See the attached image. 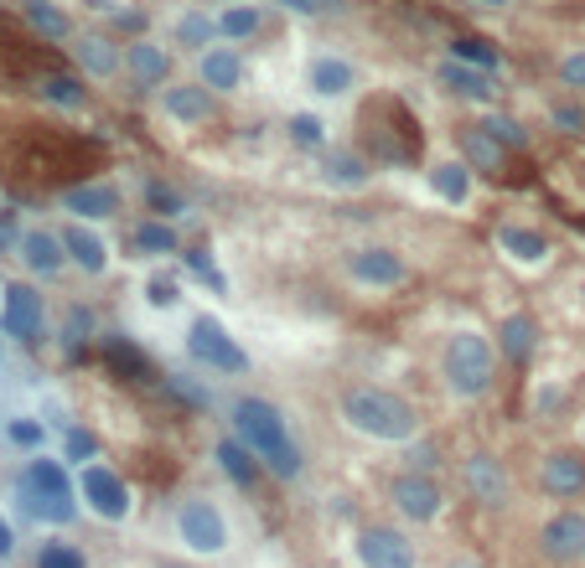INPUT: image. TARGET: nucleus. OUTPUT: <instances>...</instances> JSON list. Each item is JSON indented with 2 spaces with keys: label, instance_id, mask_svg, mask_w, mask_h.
Here are the masks:
<instances>
[{
  "label": "nucleus",
  "instance_id": "obj_1",
  "mask_svg": "<svg viewBox=\"0 0 585 568\" xmlns=\"http://www.w3.org/2000/svg\"><path fill=\"white\" fill-rule=\"evenodd\" d=\"M353 134H358V151L368 155L373 166L414 171L425 161L420 114H414L399 94H373V99H362L358 114H353Z\"/></svg>",
  "mask_w": 585,
  "mask_h": 568
},
{
  "label": "nucleus",
  "instance_id": "obj_2",
  "mask_svg": "<svg viewBox=\"0 0 585 568\" xmlns=\"http://www.w3.org/2000/svg\"><path fill=\"white\" fill-rule=\"evenodd\" d=\"M228 429L264 460V470H270L275 481H301V476H306V455H301V445L291 439V418L280 414L270 398H259V393L234 398L228 403Z\"/></svg>",
  "mask_w": 585,
  "mask_h": 568
},
{
  "label": "nucleus",
  "instance_id": "obj_3",
  "mask_svg": "<svg viewBox=\"0 0 585 568\" xmlns=\"http://www.w3.org/2000/svg\"><path fill=\"white\" fill-rule=\"evenodd\" d=\"M337 414L353 435L373 439V445H410V439L425 435V414L383 383H353L337 403Z\"/></svg>",
  "mask_w": 585,
  "mask_h": 568
},
{
  "label": "nucleus",
  "instance_id": "obj_4",
  "mask_svg": "<svg viewBox=\"0 0 585 568\" xmlns=\"http://www.w3.org/2000/svg\"><path fill=\"white\" fill-rule=\"evenodd\" d=\"M441 383H446V393L456 403L487 398L492 383H498V347H492V336L472 331V326L451 331L446 347H441Z\"/></svg>",
  "mask_w": 585,
  "mask_h": 568
},
{
  "label": "nucleus",
  "instance_id": "obj_5",
  "mask_svg": "<svg viewBox=\"0 0 585 568\" xmlns=\"http://www.w3.org/2000/svg\"><path fill=\"white\" fill-rule=\"evenodd\" d=\"M17 496L36 522H52V527H68V522L78 517V485H73L68 466L52 460V455H42V450H36L32 460H26V470H21Z\"/></svg>",
  "mask_w": 585,
  "mask_h": 568
},
{
  "label": "nucleus",
  "instance_id": "obj_6",
  "mask_svg": "<svg viewBox=\"0 0 585 568\" xmlns=\"http://www.w3.org/2000/svg\"><path fill=\"white\" fill-rule=\"evenodd\" d=\"M172 527H176V543H182L192 558H218V553H228V517L213 496H182Z\"/></svg>",
  "mask_w": 585,
  "mask_h": 568
},
{
  "label": "nucleus",
  "instance_id": "obj_7",
  "mask_svg": "<svg viewBox=\"0 0 585 568\" xmlns=\"http://www.w3.org/2000/svg\"><path fill=\"white\" fill-rule=\"evenodd\" d=\"M187 357L197 362V368H207V372H249V351L228 336V326L218 316H192L187 320Z\"/></svg>",
  "mask_w": 585,
  "mask_h": 568
},
{
  "label": "nucleus",
  "instance_id": "obj_8",
  "mask_svg": "<svg viewBox=\"0 0 585 568\" xmlns=\"http://www.w3.org/2000/svg\"><path fill=\"white\" fill-rule=\"evenodd\" d=\"M389 502H394V512L404 522L431 527L446 512V485L435 481V470H399L394 481H389Z\"/></svg>",
  "mask_w": 585,
  "mask_h": 568
},
{
  "label": "nucleus",
  "instance_id": "obj_9",
  "mask_svg": "<svg viewBox=\"0 0 585 568\" xmlns=\"http://www.w3.org/2000/svg\"><path fill=\"white\" fill-rule=\"evenodd\" d=\"M347 280L362 284V290H399V284H410V259L389 243H358V249H347L343 259Z\"/></svg>",
  "mask_w": 585,
  "mask_h": 568
},
{
  "label": "nucleus",
  "instance_id": "obj_10",
  "mask_svg": "<svg viewBox=\"0 0 585 568\" xmlns=\"http://www.w3.org/2000/svg\"><path fill=\"white\" fill-rule=\"evenodd\" d=\"M462 491L466 502H477L483 512H502L508 506V496H513V481H508V466H502V455L492 450H472L462 460Z\"/></svg>",
  "mask_w": 585,
  "mask_h": 568
},
{
  "label": "nucleus",
  "instance_id": "obj_11",
  "mask_svg": "<svg viewBox=\"0 0 585 568\" xmlns=\"http://www.w3.org/2000/svg\"><path fill=\"white\" fill-rule=\"evenodd\" d=\"M78 496H84V506L94 512L99 522H124L130 517V485H124L120 470H109L104 460H88V466H78Z\"/></svg>",
  "mask_w": 585,
  "mask_h": 568
},
{
  "label": "nucleus",
  "instance_id": "obj_12",
  "mask_svg": "<svg viewBox=\"0 0 585 568\" xmlns=\"http://www.w3.org/2000/svg\"><path fill=\"white\" fill-rule=\"evenodd\" d=\"M0 331L17 336L21 347H36L42 331H47V305H42V290L36 284H6L0 290Z\"/></svg>",
  "mask_w": 585,
  "mask_h": 568
},
{
  "label": "nucleus",
  "instance_id": "obj_13",
  "mask_svg": "<svg viewBox=\"0 0 585 568\" xmlns=\"http://www.w3.org/2000/svg\"><path fill=\"white\" fill-rule=\"evenodd\" d=\"M534 548H539V558L554 564V568L585 564V512L565 506V512L544 517V522H539V533H534Z\"/></svg>",
  "mask_w": 585,
  "mask_h": 568
},
{
  "label": "nucleus",
  "instance_id": "obj_14",
  "mask_svg": "<svg viewBox=\"0 0 585 568\" xmlns=\"http://www.w3.org/2000/svg\"><path fill=\"white\" fill-rule=\"evenodd\" d=\"M358 564L362 568H414V543L389 522H373V527H358Z\"/></svg>",
  "mask_w": 585,
  "mask_h": 568
},
{
  "label": "nucleus",
  "instance_id": "obj_15",
  "mask_svg": "<svg viewBox=\"0 0 585 568\" xmlns=\"http://www.w3.org/2000/svg\"><path fill=\"white\" fill-rule=\"evenodd\" d=\"M155 103H161V114L172 119V124H182V130H197V124H207V119L218 114V94L207 84H197V78H192V84H176L172 78V84L155 94Z\"/></svg>",
  "mask_w": 585,
  "mask_h": 568
},
{
  "label": "nucleus",
  "instance_id": "obj_16",
  "mask_svg": "<svg viewBox=\"0 0 585 568\" xmlns=\"http://www.w3.org/2000/svg\"><path fill=\"white\" fill-rule=\"evenodd\" d=\"M462 161L477 176H487V182H508V171H513V151L492 140V130H487L483 119L462 124Z\"/></svg>",
  "mask_w": 585,
  "mask_h": 568
},
{
  "label": "nucleus",
  "instance_id": "obj_17",
  "mask_svg": "<svg viewBox=\"0 0 585 568\" xmlns=\"http://www.w3.org/2000/svg\"><path fill=\"white\" fill-rule=\"evenodd\" d=\"M539 491L550 502H581L585 496V450H550L539 460Z\"/></svg>",
  "mask_w": 585,
  "mask_h": 568
},
{
  "label": "nucleus",
  "instance_id": "obj_18",
  "mask_svg": "<svg viewBox=\"0 0 585 568\" xmlns=\"http://www.w3.org/2000/svg\"><path fill=\"white\" fill-rule=\"evenodd\" d=\"M99 357H104V368L115 372V378H124V383H136V387L161 383V372H155V362L145 357V351H140L136 336H124V331H104Z\"/></svg>",
  "mask_w": 585,
  "mask_h": 568
},
{
  "label": "nucleus",
  "instance_id": "obj_19",
  "mask_svg": "<svg viewBox=\"0 0 585 568\" xmlns=\"http://www.w3.org/2000/svg\"><path fill=\"white\" fill-rule=\"evenodd\" d=\"M544 192L560 207V218L585 222V155H560L544 176Z\"/></svg>",
  "mask_w": 585,
  "mask_h": 568
},
{
  "label": "nucleus",
  "instance_id": "obj_20",
  "mask_svg": "<svg viewBox=\"0 0 585 568\" xmlns=\"http://www.w3.org/2000/svg\"><path fill=\"white\" fill-rule=\"evenodd\" d=\"M172 67H176V57L161 42H151V36L124 42V78L136 88H166L172 84Z\"/></svg>",
  "mask_w": 585,
  "mask_h": 568
},
{
  "label": "nucleus",
  "instance_id": "obj_21",
  "mask_svg": "<svg viewBox=\"0 0 585 568\" xmlns=\"http://www.w3.org/2000/svg\"><path fill=\"white\" fill-rule=\"evenodd\" d=\"M435 84H441V94H451V99L462 103H498V88H492V73H483V67H466L456 63V57H441L435 63Z\"/></svg>",
  "mask_w": 585,
  "mask_h": 568
},
{
  "label": "nucleus",
  "instance_id": "obj_22",
  "mask_svg": "<svg viewBox=\"0 0 585 568\" xmlns=\"http://www.w3.org/2000/svg\"><path fill=\"white\" fill-rule=\"evenodd\" d=\"M243 73H249V63H243V52L228 47V42H213L207 52H197V84H207L218 99H224V94H239Z\"/></svg>",
  "mask_w": 585,
  "mask_h": 568
},
{
  "label": "nucleus",
  "instance_id": "obj_23",
  "mask_svg": "<svg viewBox=\"0 0 585 568\" xmlns=\"http://www.w3.org/2000/svg\"><path fill=\"white\" fill-rule=\"evenodd\" d=\"M492 243H498V253L502 259H513L518 269H544L554 259L550 233H539V228H529V222H502Z\"/></svg>",
  "mask_w": 585,
  "mask_h": 568
},
{
  "label": "nucleus",
  "instance_id": "obj_24",
  "mask_svg": "<svg viewBox=\"0 0 585 568\" xmlns=\"http://www.w3.org/2000/svg\"><path fill=\"white\" fill-rule=\"evenodd\" d=\"M63 207H68L78 222H109V218H120V186L115 182H78L63 192Z\"/></svg>",
  "mask_w": 585,
  "mask_h": 568
},
{
  "label": "nucleus",
  "instance_id": "obj_25",
  "mask_svg": "<svg viewBox=\"0 0 585 568\" xmlns=\"http://www.w3.org/2000/svg\"><path fill=\"white\" fill-rule=\"evenodd\" d=\"M498 357L513 372H523L539 357V320L529 310H513V316L498 320Z\"/></svg>",
  "mask_w": 585,
  "mask_h": 568
},
{
  "label": "nucleus",
  "instance_id": "obj_26",
  "mask_svg": "<svg viewBox=\"0 0 585 568\" xmlns=\"http://www.w3.org/2000/svg\"><path fill=\"white\" fill-rule=\"evenodd\" d=\"M17 253H21V264H26V274H36V280H57L68 269L63 233H52V228H26Z\"/></svg>",
  "mask_w": 585,
  "mask_h": 568
},
{
  "label": "nucleus",
  "instance_id": "obj_27",
  "mask_svg": "<svg viewBox=\"0 0 585 568\" xmlns=\"http://www.w3.org/2000/svg\"><path fill=\"white\" fill-rule=\"evenodd\" d=\"M322 182L332 192H362L373 182V161L358 145H332V151H322Z\"/></svg>",
  "mask_w": 585,
  "mask_h": 568
},
{
  "label": "nucleus",
  "instance_id": "obj_28",
  "mask_svg": "<svg viewBox=\"0 0 585 568\" xmlns=\"http://www.w3.org/2000/svg\"><path fill=\"white\" fill-rule=\"evenodd\" d=\"M306 88L316 99H347V94L358 88V67L347 63L343 52H322V57H311V67H306Z\"/></svg>",
  "mask_w": 585,
  "mask_h": 568
},
{
  "label": "nucleus",
  "instance_id": "obj_29",
  "mask_svg": "<svg viewBox=\"0 0 585 568\" xmlns=\"http://www.w3.org/2000/svg\"><path fill=\"white\" fill-rule=\"evenodd\" d=\"M73 63H78L84 78H115V73L124 67V47L115 42V36L84 32V36H73Z\"/></svg>",
  "mask_w": 585,
  "mask_h": 568
},
{
  "label": "nucleus",
  "instance_id": "obj_30",
  "mask_svg": "<svg viewBox=\"0 0 585 568\" xmlns=\"http://www.w3.org/2000/svg\"><path fill=\"white\" fill-rule=\"evenodd\" d=\"M63 249H68V264L84 269L88 280H99V274H109V243H104L88 222L73 218L68 228H63Z\"/></svg>",
  "mask_w": 585,
  "mask_h": 568
},
{
  "label": "nucleus",
  "instance_id": "obj_31",
  "mask_svg": "<svg viewBox=\"0 0 585 568\" xmlns=\"http://www.w3.org/2000/svg\"><path fill=\"white\" fill-rule=\"evenodd\" d=\"M213 460H218V470H224V476L239 485V491H254V485L264 481V460H259V455L249 450L239 435H224V439H218V445H213Z\"/></svg>",
  "mask_w": 585,
  "mask_h": 568
},
{
  "label": "nucleus",
  "instance_id": "obj_32",
  "mask_svg": "<svg viewBox=\"0 0 585 568\" xmlns=\"http://www.w3.org/2000/svg\"><path fill=\"white\" fill-rule=\"evenodd\" d=\"M425 182H431V192L446 207H466L472 201V182H477V171L466 166L462 155H451V161H435L431 171H425Z\"/></svg>",
  "mask_w": 585,
  "mask_h": 568
},
{
  "label": "nucleus",
  "instance_id": "obj_33",
  "mask_svg": "<svg viewBox=\"0 0 585 568\" xmlns=\"http://www.w3.org/2000/svg\"><path fill=\"white\" fill-rule=\"evenodd\" d=\"M130 249L145 253V259H166V253H182V233L166 218H140L130 228Z\"/></svg>",
  "mask_w": 585,
  "mask_h": 568
},
{
  "label": "nucleus",
  "instance_id": "obj_34",
  "mask_svg": "<svg viewBox=\"0 0 585 568\" xmlns=\"http://www.w3.org/2000/svg\"><path fill=\"white\" fill-rule=\"evenodd\" d=\"M36 94L47 103H57V109H88V84H84V73H42L36 78Z\"/></svg>",
  "mask_w": 585,
  "mask_h": 568
},
{
  "label": "nucleus",
  "instance_id": "obj_35",
  "mask_svg": "<svg viewBox=\"0 0 585 568\" xmlns=\"http://www.w3.org/2000/svg\"><path fill=\"white\" fill-rule=\"evenodd\" d=\"M21 21L32 26V36L42 42H73V21L52 6V0H21Z\"/></svg>",
  "mask_w": 585,
  "mask_h": 568
},
{
  "label": "nucleus",
  "instance_id": "obj_36",
  "mask_svg": "<svg viewBox=\"0 0 585 568\" xmlns=\"http://www.w3.org/2000/svg\"><path fill=\"white\" fill-rule=\"evenodd\" d=\"M446 57L466 67H483V73H502V47L498 42H487V36H472V32H456L446 42Z\"/></svg>",
  "mask_w": 585,
  "mask_h": 568
},
{
  "label": "nucleus",
  "instance_id": "obj_37",
  "mask_svg": "<svg viewBox=\"0 0 585 568\" xmlns=\"http://www.w3.org/2000/svg\"><path fill=\"white\" fill-rule=\"evenodd\" d=\"M172 42L187 52H207L213 42H224V32H218V17H207V11H182L172 26Z\"/></svg>",
  "mask_w": 585,
  "mask_h": 568
},
{
  "label": "nucleus",
  "instance_id": "obj_38",
  "mask_svg": "<svg viewBox=\"0 0 585 568\" xmlns=\"http://www.w3.org/2000/svg\"><path fill=\"white\" fill-rule=\"evenodd\" d=\"M218 32H224V42H254L264 32V6H249V0L224 6L218 11Z\"/></svg>",
  "mask_w": 585,
  "mask_h": 568
},
{
  "label": "nucleus",
  "instance_id": "obj_39",
  "mask_svg": "<svg viewBox=\"0 0 585 568\" xmlns=\"http://www.w3.org/2000/svg\"><path fill=\"white\" fill-rule=\"evenodd\" d=\"M140 197H145V212H151V218H166V222L187 218V197H182V186L161 182V176H145Z\"/></svg>",
  "mask_w": 585,
  "mask_h": 568
},
{
  "label": "nucleus",
  "instance_id": "obj_40",
  "mask_svg": "<svg viewBox=\"0 0 585 568\" xmlns=\"http://www.w3.org/2000/svg\"><path fill=\"white\" fill-rule=\"evenodd\" d=\"M483 124L492 130V140H498V145H508L513 155H529V151H534V134H529V124H523V119L502 114V109H487Z\"/></svg>",
  "mask_w": 585,
  "mask_h": 568
},
{
  "label": "nucleus",
  "instance_id": "obj_41",
  "mask_svg": "<svg viewBox=\"0 0 585 568\" xmlns=\"http://www.w3.org/2000/svg\"><path fill=\"white\" fill-rule=\"evenodd\" d=\"M161 387H166V398H176L182 408H192V414H207V408H213V393H207L197 378H187V372H161Z\"/></svg>",
  "mask_w": 585,
  "mask_h": 568
},
{
  "label": "nucleus",
  "instance_id": "obj_42",
  "mask_svg": "<svg viewBox=\"0 0 585 568\" xmlns=\"http://www.w3.org/2000/svg\"><path fill=\"white\" fill-rule=\"evenodd\" d=\"M285 134H291L295 151H327V119L322 114H291V124H285Z\"/></svg>",
  "mask_w": 585,
  "mask_h": 568
},
{
  "label": "nucleus",
  "instance_id": "obj_43",
  "mask_svg": "<svg viewBox=\"0 0 585 568\" xmlns=\"http://www.w3.org/2000/svg\"><path fill=\"white\" fill-rule=\"evenodd\" d=\"M550 130H560L565 140H585V103H581V94L550 103Z\"/></svg>",
  "mask_w": 585,
  "mask_h": 568
},
{
  "label": "nucleus",
  "instance_id": "obj_44",
  "mask_svg": "<svg viewBox=\"0 0 585 568\" xmlns=\"http://www.w3.org/2000/svg\"><path fill=\"white\" fill-rule=\"evenodd\" d=\"M32 568H88V558H84V548H73V543H42L36 548V564Z\"/></svg>",
  "mask_w": 585,
  "mask_h": 568
},
{
  "label": "nucleus",
  "instance_id": "obj_45",
  "mask_svg": "<svg viewBox=\"0 0 585 568\" xmlns=\"http://www.w3.org/2000/svg\"><path fill=\"white\" fill-rule=\"evenodd\" d=\"M63 460H73V466H88V460H99V435L73 424L68 435H63Z\"/></svg>",
  "mask_w": 585,
  "mask_h": 568
},
{
  "label": "nucleus",
  "instance_id": "obj_46",
  "mask_svg": "<svg viewBox=\"0 0 585 568\" xmlns=\"http://www.w3.org/2000/svg\"><path fill=\"white\" fill-rule=\"evenodd\" d=\"M554 78H560V88H570V94H585V47H570L560 63H554Z\"/></svg>",
  "mask_w": 585,
  "mask_h": 568
},
{
  "label": "nucleus",
  "instance_id": "obj_47",
  "mask_svg": "<svg viewBox=\"0 0 585 568\" xmlns=\"http://www.w3.org/2000/svg\"><path fill=\"white\" fill-rule=\"evenodd\" d=\"M182 264H187V269H192V274H197V280H203V284H213L218 295H224V290H228V280H224V274H218V264H213V253H207V249H182Z\"/></svg>",
  "mask_w": 585,
  "mask_h": 568
},
{
  "label": "nucleus",
  "instance_id": "obj_48",
  "mask_svg": "<svg viewBox=\"0 0 585 568\" xmlns=\"http://www.w3.org/2000/svg\"><path fill=\"white\" fill-rule=\"evenodd\" d=\"M176 301H182V284H176L172 274H151V280H145V305H155V310H172Z\"/></svg>",
  "mask_w": 585,
  "mask_h": 568
},
{
  "label": "nucleus",
  "instance_id": "obj_49",
  "mask_svg": "<svg viewBox=\"0 0 585 568\" xmlns=\"http://www.w3.org/2000/svg\"><path fill=\"white\" fill-rule=\"evenodd\" d=\"M63 336H68V357H78V347H84L88 336H94V310H84V305H68V326H63Z\"/></svg>",
  "mask_w": 585,
  "mask_h": 568
},
{
  "label": "nucleus",
  "instance_id": "obj_50",
  "mask_svg": "<svg viewBox=\"0 0 585 568\" xmlns=\"http://www.w3.org/2000/svg\"><path fill=\"white\" fill-rule=\"evenodd\" d=\"M6 435H11V445H17V450H42L47 429H42L36 418H11V424H6Z\"/></svg>",
  "mask_w": 585,
  "mask_h": 568
},
{
  "label": "nucleus",
  "instance_id": "obj_51",
  "mask_svg": "<svg viewBox=\"0 0 585 568\" xmlns=\"http://www.w3.org/2000/svg\"><path fill=\"white\" fill-rule=\"evenodd\" d=\"M404 460H410L404 470H435V466H441V445L420 435V439H410V445H404Z\"/></svg>",
  "mask_w": 585,
  "mask_h": 568
},
{
  "label": "nucleus",
  "instance_id": "obj_52",
  "mask_svg": "<svg viewBox=\"0 0 585 568\" xmlns=\"http://www.w3.org/2000/svg\"><path fill=\"white\" fill-rule=\"evenodd\" d=\"M280 11H291V17H332V11H343V0H270Z\"/></svg>",
  "mask_w": 585,
  "mask_h": 568
},
{
  "label": "nucleus",
  "instance_id": "obj_53",
  "mask_svg": "<svg viewBox=\"0 0 585 568\" xmlns=\"http://www.w3.org/2000/svg\"><path fill=\"white\" fill-rule=\"evenodd\" d=\"M109 21H115V32L130 36V42H136V36H145V26H151V17H145L140 6H124V11H115Z\"/></svg>",
  "mask_w": 585,
  "mask_h": 568
},
{
  "label": "nucleus",
  "instance_id": "obj_54",
  "mask_svg": "<svg viewBox=\"0 0 585 568\" xmlns=\"http://www.w3.org/2000/svg\"><path fill=\"white\" fill-rule=\"evenodd\" d=\"M21 249V222L17 212H0V253H17Z\"/></svg>",
  "mask_w": 585,
  "mask_h": 568
},
{
  "label": "nucleus",
  "instance_id": "obj_55",
  "mask_svg": "<svg viewBox=\"0 0 585 568\" xmlns=\"http://www.w3.org/2000/svg\"><path fill=\"white\" fill-rule=\"evenodd\" d=\"M11 553H17V527L0 517V558H11Z\"/></svg>",
  "mask_w": 585,
  "mask_h": 568
},
{
  "label": "nucleus",
  "instance_id": "obj_56",
  "mask_svg": "<svg viewBox=\"0 0 585 568\" xmlns=\"http://www.w3.org/2000/svg\"><path fill=\"white\" fill-rule=\"evenodd\" d=\"M472 6H483V11H508L513 0H472Z\"/></svg>",
  "mask_w": 585,
  "mask_h": 568
},
{
  "label": "nucleus",
  "instance_id": "obj_57",
  "mask_svg": "<svg viewBox=\"0 0 585 568\" xmlns=\"http://www.w3.org/2000/svg\"><path fill=\"white\" fill-rule=\"evenodd\" d=\"M161 568H187V564H176V558H161Z\"/></svg>",
  "mask_w": 585,
  "mask_h": 568
},
{
  "label": "nucleus",
  "instance_id": "obj_58",
  "mask_svg": "<svg viewBox=\"0 0 585 568\" xmlns=\"http://www.w3.org/2000/svg\"><path fill=\"white\" fill-rule=\"evenodd\" d=\"M451 568H477V564H466V558H456V564H451Z\"/></svg>",
  "mask_w": 585,
  "mask_h": 568
},
{
  "label": "nucleus",
  "instance_id": "obj_59",
  "mask_svg": "<svg viewBox=\"0 0 585 568\" xmlns=\"http://www.w3.org/2000/svg\"><path fill=\"white\" fill-rule=\"evenodd\" d=\"M581 445H585V418H581Z\"/></svg>",
  "mask_w": 585,
  "mask_h": 568
}]
</instances>
